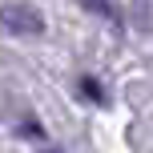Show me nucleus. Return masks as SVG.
<instances>
[{
    "label": "nucleus",
    "instance_id": "2",
    "mask_svg": "<svg viewBox=\"0 0 153 153\" xmlns=\"http://www.w3.org/2000/svg\"><path fill=\"white\" fill-rule=\"evenodd\" d=\"M81 4H85V8H93V12H101L105 20H113V24L121 20V16H117V8L109 4V0H81Z\"/></svg>",
    "mask_w": 153,
    "mask_h": 153
},
{
    "label": "nucleus",
    "instance_id": "3",
    "mask_svg": "<svg viewBox=\"0 0 153 153\" xmlns=\"http://www.w3.org/2000/svg\"><path fill=\"white\" fill-rule=\"evenodd\" d=\"M81 93H85V97H93V101H101V105H105V93H101V85L93 81V76H81Z\"/></svg>",
    "mask_w": 153,
    "mask_h": 153
},
{
    "label": "nucleus",
    "instance_id": "1",
    "mask_svg": "<svg viewBox=\"0 0 153 153\" xmlns=\"http://www.w3.org/2000/svg\"><path fill=\"white\" fill-rule=\"evenodd\" d=\"M0 24H4L8 32H16V36H36V32H45V20H40V12L36 8H28V4H4L0 8Z\"/></svg>",
    "mask_w": 153,
    "mask_h": 153
}]
</instances>
